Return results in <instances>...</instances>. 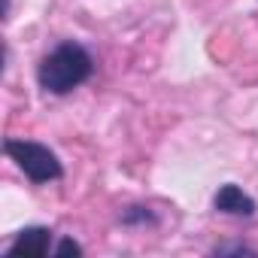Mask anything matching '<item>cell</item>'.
Masks as SVG:
<instances>
[{"instance_id": "5b68a950", "label": "cell", "mask_w": 258, "mask_h": 258, "mask_svg": "<svg viewBox=\"0 0 258 258\" xmlns=\"http://www.w3.org/2000/svg\"><path fill=\"white\" fill-rule=\"evenodd\" d=\"M55 252H58V255H82V246H79V243H73V240H61Z\"/></svg>"}, {"instance_id": "6da1fadb", "label": "cell", "mask_w": 258, "mask_h": 258, "mask_svg": "<svg viewBox=\"0 0 258 258\" xmlns=\"http://www.w3.org/2000/svg\"><path fill=\"white\" fill-rule=\"evenodd\" d=\"M91 55L79 46V43H61L58 49H52L43 64H40V85L52 94H67L76 85H82L91 76Z\"/></svg>"}, {"instance_id": "277c9868", "label": "cell", "mask_w": 258, "mask_h": 258, "mask_svg": "<svg viewBox=\"0 0 258 258\" xmlns=\"http://www.w3.org/2000/svg\"><path fill=\"white\" fill-rule=\"evenodd\" d=\"M213 204H216V210L231 213V216H255V201L243 188H237V185H222L216 191Z\"/></svg>"}, {"instance_id": "7a4b0ae2", "label": "cell", "mask_w": 258, "mask_h": 258, "mask_svg": "<svg viewBox=\"0 0 258 258\" xmlns=\"http://www.w3.org/2000/svg\"><path fill=\"white\" fill-rule=\"evenodd\" d=\"M7 155L19 164V170L31 179V182H52L61 176V161L58 155L34 140H7L4 143Z\"/></svg>"}, {"instance_id": "3957f363", "label": "cell", "mask_w": 258, "mask_h": 258, "mask_svg": "<svg viewBox=\"0 0 258 258\" xmlns=\"http://www.w3.org/2000/svg\"><path fill=\"white\" fill-rule=\"evenodd\" d=\"M49 243H52V231L49 228H25L16 234V240L10 243L7 255L10 258H43L49 252Z\"/></svg>"}]
</instances>
